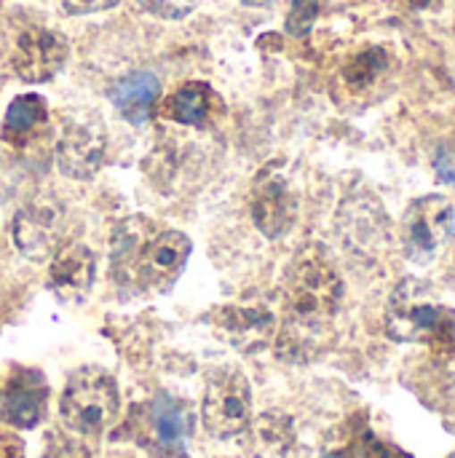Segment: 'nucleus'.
<instances>
[{"instance_id": "4be33fe9", "label": "nucleus", "mask_w": 455, "mask_h": 458, "mask_svg": "<svg viewBox=\"0 0 455 458\" xmlns=\"http://www.w3.org/2000/svg\"><path fill=\"white\" fill-rule=\"evenodd\" d=\"M316 16H319V0H292L290 13H287V32L295 38L308 35Z\"/></svg>"}, {"instance_id": "f3484780", "label": "nucleus", "mask_w": 455, "mask_h": 458, "mask_svg": "<svg viewBox=\"0 0 455 458\" xmlns=\"http://www.w3.org/2000/svg\"><path fill=\"white\" fill-rule=\"evenodd\" d=\"M46 118H48L46 99L40 94H21V97H16L8 105L3 126H0V134H3L5 142L21 148L32 137H38V131L46 126Z\"/></svg>"}, {"instance_id": "2eb2a0df", "label": "nucleus", "mask_w": 455, "mask_h": 458, "mask_svg": "<svg viewBox=\"0 0 455 458\" xmlns=\"http://www.w3.org/2000/svg\"><path fill=\"white\" fill-rule=\"evenodd\" d=\"M150 427L158 448H164L172 456H185V440L190 432V416L188 408L169 397V394H156L150 403Z\"/></svg>"}, {"instance_id": "f8f14e48", "label": "nucleus", "mask_w": 455, "mask_h": 458, "mask_svg": "<svg viewBox=\"0 0 455 458\" xmlns=\"http://www.w3.org/2000/svg\"><path fill=\"white\" fill-rule=\"evenodd\" d=\"M252 220L265 239H282L298 220V199L287 180L263 174L252 199Z\"/></svg>"}, {"instance_id": "a878e982", "label": "nucleus", "mask_w": 455, "mask_h": 458, "mask_svg": "<svg viewBox=\"0 0 455 458\" xmlns=\"http://www.w3.org/2000/svg\"><path fill=\"white\" fill-rule=\"evenodd\" d=\"M241 3H244V5H257V8H260V5H271L274 0H241Z\"/></svg>"}, {"instance_id": "1a4fd4ad", "label": "nucleus", "mask_w": 455, "mask_h": 458, "mask_svg": "<svg viewBox=\"0 0 455 458\" xmlns=\"http://www.w3.org/2000/svg\"><path fill=\"white\" fill-rule=\"evenodd\" d=\"M107 153V137L99 121H70L56 142V164L62 174L88 180L99 172Z\"/></svg>"}, {"instance_id": "bb28decb", "label": "nucleus", "mask_w": 455, "mask_h": 458, "mask_svg": "<svg viewBox=\"0 0 455 458\" xmlns=\"http://www.w3.org/2000/svg\"><path fill=\"white\" fill-rule=\"evenodd\" d=\"M429 0H413V5H426Z\"/></svg>"}, {"instance_id": "dca6fc26", "label": "nucleus", "mask_w": 455, "mask_h": 458, "mask_svg": "<svg viewBox=\"0 0 455 458\" xmlns=\"http://www.w3.org/2000/svg\"><path fill=\"white\" fill-rule=\"evenodd\" d=\"M156 231H158L156 223L147 220V217H142V215L123 220V225L115 231V236H113V250H110V271H113V279H115L121 287H129L134 263H137L142 247L147 244V239H150Z\"/></svg>"}, {"instance_id": "f03ea898", "label": "nucleus", "mask_w": 455, "mask_h": 458, "mask_svg": "<svg viewBox=\"0 0 455 458\" xmlns=\"http://www.w3.org/2000/svg\"><path fill=\"white\" fill-rule=\"evenodd\" d=\"M386 335L397 344H426L442 357L455 354V309L445 306L434 290L405 276L386 303Z\"/></svg>"}, {"instance_id": "5701e85b", "label": "nucleus", "mask_w": 455, "mask_h": 458, "mask_svg": "<svg viewBox=\"0 0 455 458\" xmlns=\"http://www.w3.org/2000/svg\"><path fill=\"white\" fill-rule=\"evenodd\" d=\"M137 3L147 13L161 19H185L196 8V0H137Z\"/></svg>"}, {"instance_id": "423d86ee", "label": "nucleus", "mask_w": 455, "mask_h": 458, "mask_svg": "<svg viewBox=\"0 0 455 458\" xmlns=\"http://www.w3.org/2000/svg\"><path fill=\"white\" fill-rule=\"evenodd\" d=\"M193 242L182 231H156L142 247L129 287L131 293H166L185 271Z\"/></svg>"}, {"instance_id": "a211bd4d", "label": "nucleus", "mask_w": 455, "mask_h": 458, "mask_svg": "<svg viewBox=\"0 0 455 458\" xmlns=\"http://www.w3.org/2000/svg\"><path fill=\"white\" fill-rule=\"evenodd\" d=\"M212 107H215V91L201 83V81H193V83H185L180 86L169 99H166V118L177 121V123H185V126H204L206 118L212 115Z\"/></svg>"}, {"instance_id": "393cba45", "label": "nucleus", "mask_w": 455, "mask_h": 458, "mask_svg": "<svg viewBox=\"0 0 455 458\" xmlns=\"http://www.w3.org/2000/svg\"><path fill=\"white\" fill-rule=\"evenodd\" d=\"M64 11L72 16H83V13H97V11H107L113 5H118V0H62Z\"/></svg>"}, {"instance_id": "39448f33", "label": "nucleus", "mask_w": 455, "mask_h": 458, "mask_svg": "<svg viewBox=\"0 0 455 458\" xmlns=\"http://www.w3.org/2000/svg\"><path fill=\"white\" fill-rule=\"evenodd\" d=\"M201 421L204 429L220 440L247 432L252 421V389L241 370L220 368L209 376L201 403Z\"/></svg>"}, {"instance_id": "4468645a", "label": "nucleus", "mask_w": 455, "mask_h": 458, "mask_svg": "<svg viewBox=\"0 0 455 458\" xmlns=\"http://www.w3.org/2000/svg\"><path fill=\"white\" fill-rule=\"evenodd\" d=\"M161 83L153 72L137 70L110 86V102L129 123H145L158 99Z\"/></svg>"}, {"instance_id": "6ab92c4d", "label": "nucleus", "mask_w": 455, "mask_h": 458, "mask_svg": "<svg viewBox=\"0 0 455 458\" xmlns=\"http://www.w3.org/2000/svg\"><path fill=\"white\" fill-rule=\"evenodd\" d=\"M249 429V451L255 458H284L295 443L290 419L265 413Z\"/></svg>"}, {"instance_id": "cd10ccee", "label": "nucleus", "mask_w": 455, "mask_h": 458, "mask_svg": "<svg viewBox=\"0 0 455 458\" xmlns=\"http://www.w3.org/2000/svg\"><path fill=\"white\" fill-rule=\"evenodd\" d=\"M451 458H455V456H451Z\"/></svg>"}, {"instance_id": "9d476101", "label": "nucleus", "mask_w": 455, "mask_h": 458, "mask_svg": "<svg viewBox=\"0 0 455 458\" xmlns=\"http://www.w3.org/2000/svg\"><path fill=\"white\" fill-rule=\"evenodd\" d=\"M48 403V384L32 368H13L0 392V416L19 427L32 429L43 421Z\"/></svg>"}, {"instance_id": "0eeeda50", "label": "nucleus", "mask_w": 455, "mask_h": 458, "mask_svg": "<svg viewBox=\"0 0 455 458\" xmlns=\"http://www.w3.org/2000/svg\"><path fill=\"white\" fill-rule=\"evenodd\" d=\"M11 233L16 250L24 258L35 263L48 260L59 252L62 244H67V212L56 199L38 196L16 212Z\"/></svg>"}, {"instance_id": "b1692460", "label": "nucleus", "mask_w": 455, "mask_h": 458, "mask_svg": "<svg viewBox=\"0 0 455 458\" xmlns=\"http://www.w3.org/2000/svg\"><path fill=\"white\" fill-rule=\"evenodd\" d=\"M434 172H437V177H440L445 185L455 188V150L453 148H440V150H437V156H434Z\"/></svg>"}, {"instance_id": "ddd939ff", "label": "nucleus", "mask_w": 455, "mask_h": 458, "mask_svg": "<svg viewBox=\"0 0 455 458\" xmlns=\"http://www.w3.org/2000/svg\"><path fill=\"white\" fill-rule=\"evenodd\" d=\"M217 333L241 352L263 349L276 333V317L265 306H223L215 311Z\"/></svg>"}, {"instance_id": "412c9836", "label": "nucleus", "mask_w": 455, "mask_h": 458, "mask_svg": "<svg viewBox=\"0 0 455 458\" xmlns=\"http://www.w3.org/2000/svg\"><path fill=\"white\" fill-rule=\"evenodd\" d=\"M330 458H413L410 454H405L402 448L378 440L370 429H362L346 451H335V456Z\"/></svg>"}, {"instance_id": "20e7f679", "label": "nucleus", "mask_w": 455, "mask_h": 458, "mask_svg": "<svg viewBox=\"0 0 455 458\" xmlns=\"http://www.w3.org/2000/svg\"><path fill=\"white\" fill-rule=\"evenodd\" d=\"M455 236V209L451 199L429 193L416 199L400 223V242L410 260L432 263Z\"/></svg>"}, {"instance_id": "7ed1b4c3", "label": "nucleus", "mask_w": 455, "mask_h": 458, "mask_svg": "<svg viewBox=\"0 0 455 458\" xmlns=\"http://www.w3.org/2000/svg\"><path fill=\"white\" fill-rule=\"evenodd\" d=\"M62 419L80 435H102L121 411L115 378L102 368H80L70 376L62 392Z\"/></svg>"}, {"instance_id": "6e6552de", "label": "nucleus", "mask_w": 455, "mask_h": 458, "mask_svg": "<svg viewBox=\"0 0 455 458\" xmlns=\"http://www.w3.org/2000/svg\"><path fill=\"white\" fill-rule=\"evenodd\" d=\"M67 40L46 27H29L19 35L13 48V70L24 83L51 81L67 62Z\"/></svg>"}, {"instance_id": "aec40b11", "label": "nucleus", "mask_w": 455, "mask_h": 458, "mask_svg": "<svg viewBox=\"0 0 455 458\" xmlns=\"http://www.w3.org/2000/svg\"><path fill=\"white\" fill-rule=\"evenodd\" d=\"M386 64H389V56L383 48H367L346 64V70H343L346 83L351 89H365L386 70Z\"/></svg>"}, {"instance_id": "9b49d317", "label": "nucleus", "mask_w": 455, "mask_h": 458, "mask_svg": "<svg viewBox=\"0 0 455 458\" xmlns=\"http://www.w3.org/2000/svg\"><path fill=\"white\" fill-rule=\"evenodd\" d=\"M94 276H97L94 252L80 242L62 244L48 263V284L54 295L64 303H80L88 295Z\"/></svg>"}, {"instance_id": "f257e3e1", "label": "nucleus", "mask_w": 455, "mask_h": 458, "mask_svg": "<svg viewBox=\"0 0 455 458\" xmlns=\"http://www.w3.org/2000/svg\"><path fill=\"white\" fill-rule=\"evenodd\" d=\"M284 322L279 330V357L290 362L314 360L327 341V330L343 303V279L319 244L303 247L284 274Z\"/></svg>"}]
</instances>
